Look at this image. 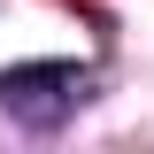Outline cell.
I'll use <instances>...</instances> for the list:
<instances>
[{
    "label": "cell",
    "instance_id": "6da1fadb",
    "mask_svg": "<svg viewBox=\"0 0 154 154\" xmlns=\"http://www.w3.org/2000/svg\"><path fill=\"white\" fill-rule=\"evenodd\" d=\"M77 100H85V77L77 69H8L0 77V108L31 116V123H62Z\"/></svg>",
    "mask_w": 154,
    "mask_h": 154
}]
</instances>
